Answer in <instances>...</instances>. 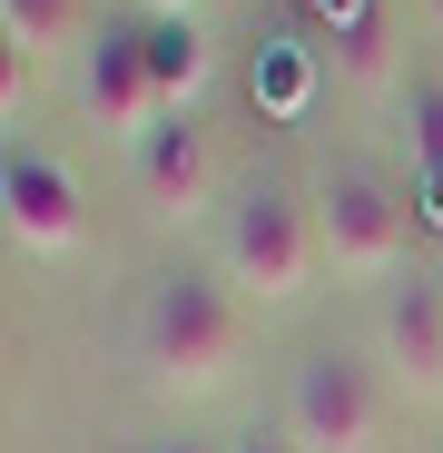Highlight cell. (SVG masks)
<instances>
[{
  "mask_svg": "<svg viewBox=\"0 0 443 453\" xmlns=\"http://www.w3.org/2000/svg\"><path fill=\"white\" fill-rule=\"evenodd\" d=\"M237 355H247V296H237L227 276H207V266L158 276L148 326H138L148 385H168V395H217V385L237 374Z\"/></svg>",
  "mask_w": 443,
  "mask_h": 453,
  "instance_id": "obj_1",
  "label": "cell"
},
{
  "mask_svg": "<svg viewBox=\"0 0 443 453\" xmlns=\"http://www.w3.org/2000/svg\"><path fill=\"white\" fill-rule=\"evenodd\" d=\"M325 266V237H316V207L276 188V178H247L237 207H227V237H217V276H227L247 306H295Z\"/></svg>",
  "mask_w": 443,
  "mask_h": 453,
  "instance_id": "obj_2",
  "label": "cell"
},
{
  "mask_svg": "<svg viewBox=\"0 0 443 453\" xmlns=\"http://www.w3.org/2000/svg\"><path fill=\"white\" fill-rule=\"evenodd\" d=\"M306 207H316V237H325V266H335V276H364V286L414 276V226H424V217H414V197H404L394 178H375L364 158L316 168Z\"/></svg>",
  "mask_w": 443,
  "mask_h": 453,
  "instance_id": "obj_3",
  "label": "cell"
},
{
  "mask_svg": "<svg viewBox=\"0 0 443 453\" xmlns=\"http://www.w3.org/2000/svg\"><path fill=\"white\" fill-rule=\"evenodd\" d=\"M375 374H364L345 345H316V355H295L286 374V443L295 453H375Z\"/></svg>",
  "mask_w": 443,
  "mask_h": 453,
  "instance_id": "obj_4",
  "label": "cell"
},
{
  "mask_svg": "<svg viewBox=\"0 0 443 453\" xmlns=\"http://www.w3.org/2000/svg\"><path fill=\"white\" fill-rule=\"evenodd\" d=\"M0 217H11V247L20 257H80L89 247L80 178H69L50 148H20V138H11V158H0Z\"/></svg>",
  "mask_w": 443,
  "mask_h": 453,
  "instance_id": "obj_5",
  "label": "cell"
},
{
  "mask_svg": "<svg viewBox=\"0 0 443 453\" xmlns=\"http://www.w3.org/2000/svg\"><path fill=\"white\" fill-rule=\"evenodd\" d=\"M128 188H138V207L158 217V226L207 217V197H217V148H207V128H197L187 109H168L158 128L128 148Z\"/></svg>",
  "mask_w": 443,
  "mask_h": 453,
  "instance_id": "obj_6",
  "label": "cell"
},
{
  "mask_svg": "<svg viewBox=\"0 0 443 453\" xmlns=\"http://www.w3.org/2000/svg\"><path fill=\"white\" fill-rule=\"evenodd\" d=\"M80 109H89V128H109V138H128V148L168 119L158 80H148V30H99V40H89V59H80Z\"/></svg>",
  "mask_w": 443,
  "mask_h": 453,
  "instance_id": "obj_7",
  "label": "cell"
},
{
  "mask_svg": "<svg viewBox=\"0 0 443 453\" xmlns=\"http://www.w3.org/2000/svg\"><path fill=\"white\" fill-rule=\"evenodd\" d=\"M295 11H306V50L345 89H385L394 80V0H295Z\"/></svg>",
  "mask_w": 443,
  "mask_h": 453,
  "instance_id": "obj_8",
  "label": "cell"
},
{
  "mask_svg": "<svg viewBox=\"0 0 443 453\" xmlns=\"http://www.w3.org/2000/svg\"><path fill=\"white\" fill-rule=\"evenodd\" d=\"M375 335H385V365L404 374L414 395H443V276H394L385 306H375Z\"/></svg>",
  "mask_w": 443,
  "mask_h": 453,
  "instance_id": "obj_9",
  "label": "cell"
},
{
  "mask_svg": "<svg viewBox=\"0 0 443 453\" xmlns=\"http://www.w3.org/2000/svg\"><path fill=\"white\" fill-rule=\"evenodd\" d=\"M404 128H414V217L443 237V80L404 89Z\"/></svg>",
  "mask_w": 443,
  "mask_h": 453,
  "instance_id": "obj_10",
  "label": "cell"
},
{
  "mask_svg": "<svg viewBox=\"0 0 443 453\" xmlns=\"http://www.w3.org/2000/svg\"><path fill=\"white\" fill-rule=\"evenodd\" d=\"M89 30V0H0V40H11L20 59H50Z\"/></svg>",
  "mask_w": 443,
  "mask_h": 453,
  "instance_id": "obj_11",
  "label": "cell"
},
{
  "mask_svg": "<svg viewBox=\"0 0 443 453\" xmlns=\"http://www.w3.org/2000/svg\"><path fill=\"white\" fill-rule=\"evenodd\" d=\"M148 80H158L168 109H187V89L207 80V40H197V20H148Z\"/></svg>",
  "mask_w": 443,
  "mask_h": 453,
  "instance_id": "obj_12",
  "label": "cell"
},
{
  "mask_svg": "<svg viewBox=\"0 0 443 453\" xmlns=\"http://www.w3.org/2000/svg\"><path fill=\"white\" fill-rule=\"evenodd\" d=\"M316 69H325V59H316L306 40H276V50L247 69V99L276 109V119H295V109H306V89H316Z\"/></svg>",
  "mask_w": 443,
  "mask_h": 453,
  "instance_id": "obj_13",
  "label": "cell"
},
{
  "mask_svg": "<svg viewBox=\"0 0 443 453\" xmlns=\"http://www.w3.org/2000/svg\"><path fill=\"white\" fill-rule=\"evenodd\" d=\"M227 453H295V443H286V424H276V434H237Z\"/></svg>",
  "mask_w": 443,
  "mask_h": 453,
  "instance_id": "obj_14",
  "label": "cell"
},
{
  "mask_svg": "<svg viewBox=\"0 0 443 453\" xmlns=\"http://www.w3.org/2000/svg\"><path fill=\"white\" fill-rule=\"evenodd\" d=\"M148 20H197V0H138Z\"/></svg>",
  "mask_w": 443,
  "mask_h": 453,
  "instance_id": "obj_15",
  "label": "cell"
},
{
  "mask_svg": "<svg viewBox=\"0 0 443 453\" xmlns=\"http://www.w3.org/2000/svg\"><path fill=\"white\" fill-rule=\"evenodd\" d=\"M148 453H227V443H197V434H168V443H148Z\"/></svg>",
  "mask_w": 443,
  "mask_h": 453,
  "instance_id": "obj_16",
  "label": "cell"
},
{
  "mask_svg": "<svg viewBox=\"0 0 443 453\" xmlns=\"http://www.w3.org/2000/svg\"><path fill=\"white\" fill-rule=\"evenodd\" d=\"M414 11H424V20H433V30H443V0H414Z\"/></svg>",
  "mask_w": 443,
  "mask_h": 453,
  "instance_id": "obj_17",
  "label": "cell"
}]
</instances>
